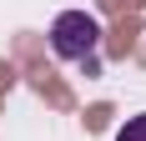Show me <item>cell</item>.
<instances>
[{
  "mask_svg": "<svg viewBox=\"0 0 146 141\" xmlns=\"http://www.w3.org/2000/svg\"><path fill=\"white\" fill-rule=\"evenodd\" d=\"M116 141H146V111H141V116H131V121L116 131Z\"/></svg>",
  "mask_w": 146,
  "mask_h": 141,
  "instance_id": "obj_2",
  "label": "cell"
},
{
  "mask_svg": "<svg viewBox=\"0 0 146 141\" xmlns=\"http://www.w3.org/2000/svg\"><path fill=\"white\" fill-rule=\"evenodd\" d=\"M101 45V20L86 10H60L50 20V51L60 61H91Z\"/></svg>",
  "mask_w": 146,
  "mask_h": 141,
  "instance_id": "obj_1",
  "label": "cell"
}]
</instances>
